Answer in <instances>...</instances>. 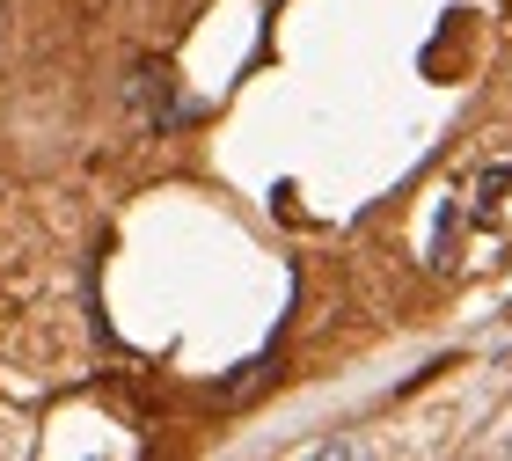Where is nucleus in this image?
I'll list each match as a JSON object with an SVG mask.
<instances>
[{
    "label": "nucleus",
    "mask_w": 512,
    "mask_h": 461,
    "mask_svg": "<svg viewBox=\"0 0 512 461\" xmlns=\"http://www.w3.org/2000/svg\"><path fill=\"white\" fill-rule=\"evenodd\" d=\"M132 103H139V118L161 125V132L183 125V118H198V103L176 88V74H169L161 59H139V66H132Z\"/></svg>",
    "instance_id": "1"
}]
</instances>
